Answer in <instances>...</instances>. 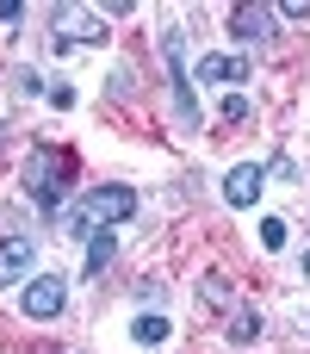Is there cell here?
Masks as SVG:
<instances>
[{
    "mask_svg": "<svg viewBox=\"0 0 310 354\" xmlns=\"http://www.w3.org/2000/svg\"><path fill=\"white\" fill-rule=\"evenodd\" d=\"M19 180H25V199H31L37 212H62V193L75 187V156L56 149V143H37V149L25 156Z\"/></svg>",
    "mask_w": 310,
    "mask_h": 354,
    "instance_id": "obj_1",
    "label": "cell"
},
{
    "mask_svg": "<svg viewBox=\"0 0 310 354\" xmlns=\"http://www.w3.org/2000/svg\"><path fill=\"white\" fill-rule=\"evenodd\" d=\"M137 218V193L130 187H87V199L68 212V236H99L112 224Z\"/></svg>",
    "mask_w": 310,
    "mask_h": 354,
    "instance_id": "obj_2",
    "label": "cell"
},
{
    "mask_svg": "<svg viewBox=\"0 0 310 354\" xmlns=\"http://www.w3.org/2000/svg\"><path fill=\"white\" fill-rule=\"evenodd\" d=\"M50 44H56V50L106 44V12H99V6H56V12H50Z\"/></svg>",
    "mask_w": 310,
    "mask_h": 354,
    "instance_id": "obj_3",
    "label": "cell"
},
{
    "mask_svg": "<svg viewBox=\"0 0 310 354\" xmlns=\"http://www.w3.org/2000/svg\"><path fill=\"white\" fill-rule=\"evenodd\" d=\"M162 56H168V75H174V112H180V124L193 131V124H199V100H193V75H186V31H180V25H168V31H162Z\"/></svg>",
    "mask_w": 310,
    "mask_h": 354,
    "instance_id": "obj_4",
    "label": "cell"
},
{
    "mask_svg": "<svg viewBox=\"0 0 310 354\" xmlns=\"http://www.w3.org/2000/svg\"><path fill=\"white\" fill-rule=\"evenodd\" d=\"M62 305H68V280H62V274H31V280H25V292H19V311H25L31 324L62 317Z\"/></svg>",
    "mask_w": 310,
    "mask_h": 354,
    "instance_id": "obj_5",
    "label": "cell"
},
{
    "mask_svg": "<svg viewBox=\"0 0 310 354\" xmlns=\"http://www.w3.org/2000/svg\"><path fill=\"white\" fill-rule=\"evenodd\" d=\"M273 19H280V6H261V0L230 6V37H242V44H267V37H273Z\"/></svg>",
    "mask_w": 310,
    "mask_h": 354,
    "instance_id": "obj_6",
    "label": "cell"
},
{
    "mask_svg": "<svg viewBox=\"0 0 310 354\" xmlns=\"http://www.w3.org/2000/svg\"><path fill=\"white\" fill-rule=\"evenodd\" d=\"M261 180H267V168H261V162H242V168L224 174V199H230L236 212H249V205L261 199Z\"/></svg>",
    "mask_w": 310,
    "mask_h": 354,
    "instance_id": "obj_7",
    "label": "cell"
},
{
    "mask_svg": "<svg viewBox=\"0 0 310 354\" xmlns=\"http://www.w3.org/2000/svg\"><path fill=\"white\" fill-rule=\"evenodd\" d=\"M37 261V243L31 236H0V286H19Z\"/></svg>",
    "mask_w": 310,
    "mask_h": 354,
    "instance_id": "obj_8",
    "label": "cell"
},
{
    "mask_svg": "<svg viewBox=\"0 0 310 354\" xmlns=\"http://www.w3.org/2000/svg\"><path fill=\"white\" fill-rule=\"evenodd\" d=\"M199 81L205 87H242L249 81V56H230V50H217V56H199Z\"/></svg>",
    "mask_w": 310,
    "mask_h": 354,
    "instance_id": "obj_9",
    "label": "cell"
},
{
    "mask_svg": "<svg viewBox=\"0 0 310 354\" xmlns=\"http://www.w3.org/2000/svg\"><path fill=\"white\" fill-rule=\"evenodd\" d=\"M130 336H137L143 348H168V336H174V330H168V317H162V311H149V317H137V330H130Z\"/></svg>",
    "mask_w": 310,
    "mask_h": 354,
    "instance_id": "obj_10",
    "label": "cell"
},
{
    "mask_svg": "<svg viewBox=\"0 0 310 354\" xmlns=\"http://www.w3.org/2000/svg\"><path fill=\"white\" fill-rule=\"evenodd\" d=\"M255 336H261V311L236 305V311H230V342H255Z\"/></svg>",
    "mask_w": 310,
    "mask_h": 354,
    "instance_id": "obj_11",
    "label": "cell"
},
{
    "mask_svg": "<svg viewBox=\"0 0 310 354\" xmlns=\"http://www.w3.org/2000/svg\"><path fill=\"white\" fill-rule=\"evenodd\" d=\"M106 268H112V236L99 230V236L87 243V274H106Z\"/></svg>",
    "mask_w": 310,
    "mask_h": 354,
    "instance_id": "obj_12",
    "label": "cell"
},
{
    "mask_svg": "<svg viewBox=\"0 0 310 354\" xmlns=\"http://www.w3.org/2000/svg\"><path fill=\"white\" fill-rule=\"evenodd\" d=\"M205 305H230V280L224 274H205Z\"/></svg>",
    "mask_w": 310,
    "mask_h": 354,
    "instance_id": "obj_13",
    "label": "cell"
},
{
    "mask_svg": "<svg viewBox=\"0 0 310 354\" xmlns=\"http://www.w3.org/2000/svg\"><path fill=\"white\" fill-rule=\"evenodd\" d=\"M261 249H286V224H280V218L261 224Z\"/></svg>",
    "mask_w": 310,
    "mask_h": 354,
    "instance_id": "obj_14",
    "label": "cell"
},
{
    "mask_svg": "<svg viewBox=\"0 0 310 354\" xmlns=\"http://www.w3.org/2000/svg\"><path fill=\"white\" fill-rule=\"evenodd\" d=\"M224 118H230V124H236V118H249V100H242V93H230V100H224Z\"/></svg>",
    "mask_w": 310,
    "mask_h": 354,
    "instance_id": "obj_15",
    "label": "cell"
},
{
    "mask_svg": "<svg viewBox=\"0 0 310 354\" xmlns=\"http://www.w3.org/2000/svg\"><path fill=\"white\" fill-rule=\"evenodd\" d=\"M19 19H25V6L19 0H0V25H19Z\"/></svg>",
    "mask_w": 310,
    "mask_h": 354,
    "instance_id": "obj_16",
    "label": "cell"
},
{
    "mask_svg": "<svg viewBox=\"0 0 310 354\" xmlns=\"http://www.w3.org/2000/svg\"><path fill=\"white\" fill-rule=\"evenodd\" d=\"M280 19H310V0H286V6H280Z\"/></svg>",
    "mask_w": 310,
    "mask_h": 354,
    "instance_id": "obj_17",
    "label": "cell"
},
{
    "mask_svg": "<svg viewBox=\"0 0 310 354\" xmlns=\"http://www.w3.org/2000/svg\"><path fill=\"white\" fill-rule=\"evenodd\" d=\"M304 274H310V249H304Z\"/></svg>",
    "mask_w": 310,
    "mask_h": 354,
    "instance_id": "obj_18",
    "label": "cell"
}]
</instances>
